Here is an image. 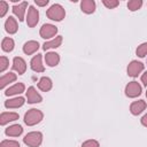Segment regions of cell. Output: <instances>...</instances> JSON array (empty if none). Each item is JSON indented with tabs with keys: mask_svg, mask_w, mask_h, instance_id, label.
<instances>
[{
	"mask_svg": "<svg viewBox=\"0 0 147 147\" xmlns=\"http://www.w3.org/2000/svg\"><path fill=\"white\" fill-rule=\"evenodd\" d=\"M46 15H47V17H48L49 20L60 22V21H62V20L64 18L65 11H64V9H63V7H62L61 5L54 3V5H52V6L47 9Z\"/></svg>",
	"mask_w": 147,
	"mask_h": 147,
	"instance_id": "6da1fadb",
	"label": "cell"
},
{
	"mask_svg": "<svg viewBox=\"0 0 147 147\" xmlns=\"http://www.w3.org/2000/svg\"><path fill=\"white\" fill-rule=\"evenodd\" d=\"M42 117H44V114L40 110L32 108V109H30V110H28L25 113V115H24V123L26 125H29V126H32V125H36L39 122H41Z\"/></svg>",
	"mask_w": 147,
	"mask_h": 147,
	"instance_id": "7a4b0ae2",
	"label": "cell"
},
{
	"mask_svg": "<svg viewBox=\"0 0 147 147\" xmlns=\"http://www.w3.org/2000/svg\"><path fill=\"white\" fill-rule=\"evenodd\" d=\"M23 141L25 145H28L29 147H38L40 146L41 141H42V134L39 131H33V132H29L24 138Z\"/></svg>",
	"mask_w": 147,
	"mask_h": 147,
	"instance_id": "3957f363",
	"label": "cell"
},
{
	"mask_svg": "<svg viewBox=\"0 0 147 147\" xmlns=\"http://www.w3.org/2000/svg\"><path fill=\"white\" fill-rule=\"evenodd\" d=\"M125 94L126 96L129 98H136V96H139L141 94V86L139 85L138 82L136 80H132L130 82L126 87H125Z\"/></svg>",
	"mask_w": 147,
	"mask_h": 147,
	"instance_id": "277c9868",
	"label": "cell"
},
{
	"mask_svg": "<svg viewBox=\"0 0 147 147\" xmlns=\"http://www.w3.org/2000/svg\"><path fill=\"white\" fill-rule=\"evenodd\" d=\"M38 21H39V11H38V9H36L33 6H30L29 10H28V15H26L28 26L29 28H34L37 25Z\"/></svg>",
	"mask_w": 147,
	"mask_h": 147,
	"instance_id": "5b68a950",
	"label": "cell"
},
{
	"mask_svg": "<svg viewBox=\"0 0 147 147\" xmlns=\"http://www.w3.org/2000/svg\"><path fill=\"white\" fill-rule=\"evenodd\" d=\"M57 32V28L53 24H44L41 28H40V37L44 38V39H48V38H52L56 34Z\"/></svg>",
	"mask_w": 147,
	"mask_h": 147,
	"instance_id": "8992f818",
	"label": "cell"
},
{
	"mask_svg": "<svg viewBox=\"0 0 147 147\" xmlns=\"http://www.w3.org/2000/svg\"><path fill=\"white\" fill-rule=\"evenodd\" d=\"M144 70V64L138 61H131L127 65V75L130 77H137Z\"/></svg>",
	"mask_w": 147,
	"mask_h": 147,
	"instance_id": "52a82bcc",
	"label": "cell"
},
{
	"mask_svg": "<svg viewBox=\"0 0 147 147\" xmlns=\"http://www.w3.org/2000/svg\"><path fill=\"white\" fill-rule=\"evenodd\" d=\"M26 100L29 103H39L42 101V98L33 86H30L26 92Z\"/></svg>",
	"mask_w": 147,
	"mask_h": 147,
	"instance_id": "ba28073f",
	"label": "cell"
},
{
	"mask_svg": "<svg viewBox=\"0 0 147 147\" xmlns=\"http://www.w3.org/2000/svg\"><path fill=\"white\" fill-rule=\"evenodd\" d=\"M30 64H31V69L33 71H36V72H44L45 71V67H44V64L41 62V54L34 55L32 57Z\"/></svg>",
	"mask_w": 147,
	"mask_h": 147,
	"instance_id": "9c48e42d",
	"label": "cell"
},
{
	"mask_svg": "<svg viewBox=\"0 0 147 147\" xmlns=\"http://www.w3.org/2000/svg\"><path fill=\"white\" fill-rule=\"evenodd\" d=\"M13 69L15 71H17L18 75H23L25 72V70H26V63H25V61L22 57H20V56L14 57V60H13Z\"/></svg>",
	"mask_w": 147,
	"mask_h": 147,
	"instance_id": "30bf717a",
	"label": "cell"
},
{
	"mask_svg": "<svg viewBox=\"0 0 147 147\" xmlns=\"http://www.w3.org/2000/svg\"><path fill=\"white\" fill-rule=\"evenodd\" d=\"M146 109V102L144 100H138L131 103L130 106V111L132 115H139Z\"/></svg>",
	"mask_w": 147,
	"mask_h": 147,
	"instance_id": "8fae6325",
	"label": "cell"
},
{
	"mask_svg": "<svg viewBox=\"0 0 147 147\" xmlns=\"http://www.w3.org/2000/svg\"><path fill=\"white\" fill-rule=\"evenodd\" d=\"M26 6H28V2H26V1H23V2H21V3H18V5L13 6V13L17 16L18 21H21V22L24 20V14H25V8H26Z\"/></svg>",
	"mask_w": 147,
	"mask_h": 147,
	"instance_id": "7c38bea8",
	"label": "cell"
},
{
	"mask_svg": "<svg viewBox=\"0 0 147 147\" xmlns=\"http://www.w3.org/2000/svg\"><path fill=\"white\" fill-rule=\"evenodd\" d=\"M45 62H46V64L49 65V67H55V65H57L59 62H60V56H59V54L55 53V52H49V53H47V54L45 55Z\"/></svg>",
	"mask_w": 147,
	"mask_h": 147,
	"instance_id": "4fadbf2b",
	"label": "cell"
},
{
	"mask_svg": "<svg viewBox=\"0 0 147 147\" xmlns=\"http://www.w3.org/2000/svg\"><path fill=\"white\" fill-rule=\"evenodd\" d=\"M24 84L23 83H17L13 86H10L9 88H7L5 91V95L10 96V95H15V94H21L22 92H24Z\"/></svg>",
	"mask_w": 147,
	"mask_h": 147,
	"instance_id": "5bb4252c",
	"label": "cell"
},
{
	"mask_svg": "<svg viewBox=\"0 0 147 147\" xmlns=\"http://www.w3.org/2000/svg\"><path fill=\"white\" fill-rule=\"evenodd\" d=\"M5 29H6V31H7L8 33H10V34L17 32V29H18L17 22H16V20H15L13 16H9V17L7 18V21H6V23H5Z\"/></svg>",
	"mask_w": 147,
	"mask_h": 147,
	"instance_id": "9a60e30c",
	"label": "cell"
},
{
	"mask_svg": "<svg viewBox=\"0 0 147 147\" xmlns=\"http://www.w3.org/2000/svg\"><path fill=\"white\" fill-rule=\"evenodd\" d=\"M39 48V42L38 41H34V40H30V41H26L23 46V52L26 54V55H31L33 54L37 49Z\"/></svg>",
	"mask_w": 147,
	"mask_h": 147,
	"instance_id": "2e32d148",
	"label": "cell"
},
{
	"mask_svg": "<svg viewBox=\"0 0 147 147\" xmlns=\"http://www.w3.org/2000/svg\"><path fill=\"white\" fill-rule=\"evenodd\" d=\"M24 98L22 96H17V98H14V99H9V100H6L5 101V107L6 108H18V107H22L24 105Z\"/></svg>",
	"mask_w": 147,
	"mask_h": 147,
	"instance_id": "e0dca14e",
	"label": "cell"
},
{
	"mask_svg": "<svg viewBox=\"0 0 147 147\" xmlns=\"http://www.w3.org/2000/svg\"><path fill=\"white\" fill-rule=\"evenodd\" d=\"M80 9L85 14H92L95 10V2L93 0H83L80 2Z\"/></svg>",
	"mask_w": 147,
	"mask_h": 147,
	"instance_id": "ac0fdd59",
	"label": "cell"
},
{
	"mask_svg": "<svg viewBox=\"0 0 147 147\" xmlns=\"http://www.w3.org/2000/svg\"><path fill=\"white\" fill-rule=\"evenodd\" d=\"M17 78L16 74H13V72H8V74H5L3 76H1L0 78V88L3 90L6 85H8L9 83H13L15 82Z\"/></svg>",
	"mask_w": 147,
	"mask_h": 147,
	"instance_id": "d6986e66",
	"label": "cell"
},
{
	"mask_svg": "<svg viewBox=\"0 0 147 147\" xmlns=\"http://www.w3.org/2000/svg\"><path fill=\"white\" fill-rule=\"evenodd\" d=\"M23 132V127L20 125V124H14V125H10L6 129L5 133L9 137H18L21 136Z\"/></svg>",
	"mask_w": 147,
	"mask_h": 147,
	"instance_id": "ffe728a7",
	"label": "cell"
},
{
	"mask_svg": "<svg viewBox=\"0 0 147 147\" xmlns=\"http://www.w3.org/2000/svg\"><path fill=\"white\" fill-rule=\"evenodd\" d=\"M16 119H18L17 113H2L0 115V124L1 125H5V124L13 122V121H16Z\"/></svg>",
	"mask_w": 147,
	"mask_h": 147,
	"instance_id": "44dd1931",
	"label": "cell"
},
{
	"mask_svg": "<svg viewBox=\"0 0 147 147\" xmlns=\"http://www.w3.org/2000/svg\"><path fill=\"white\" fill-rule=\"evenodd\" d=\"M61 42H62V36H57L54 39H52L49 41H46L42 45V49L46 51V49H49V48H56L61 45Z\"/></svg>",
	"mask_w": 147,
	"mask_h": 147,
	"instance_id": "7402d4cb",
	"label": "cell"
},
{
	"mask_svg": "<svg viewBox=\"0 0 147 147\" xmlns=\"http://www.w3.org/2000/svg\"><path fill=\"white\" fill-rule=\"evenodd\" d=\"M52 80L48 77H41L39 83H38V87L42 91V92H48L52 88Z\"/></svg>",
	"mask_w": 147,
	"mask_h": 147,
	"instance_id": "603a6c76",
	"label": "cell"
},
{
	"mask_svg": "<svg viewBox=\"0 0 147 147\" xmlns=\"http://www.w3.org/2000/svg\"><path fill=\"white\" fill-rule=\"evenodd\" d=\"M14 46H15V44L11 38H3L1 41V48L5 52H11L14 49Z\"/></svg>",
	"mask_w": 147,
	"mask_h": 147,
	"instance_id": "cb8c5ba5",
	"label": "cell"
},
{
	"mask_svg": "<svg viewBox=\"0 0 147 147\" xmlns=\"http://www.w3.org/2000/svg\"><path fill=\"white\" fill-rule=\"evenodd\" d=\"M141 6H142V1H141V0H130V1L127 2V8H129L131 11L138 10Z\"/></svg>",
	"mask_w": 147,
	"mask_h": 147,
	"instance_id": "d4e9b609",
	"label": "cell"
},
{
	"mask_svg": "<svg viewBox=\"0 0 147 147\" xmlns=\"http://www.w3.org/2000/svg\"><path fill=\"white\" fill-rule=\"evenodd\" d=\"M136 53H137V55L139 57H144L145 55H147V42H144V44L139 45L137 51H136Z\"/></svg>",
	"mask_w": 147,
	"mask_h": 147,
	"instance_id": "484cf974",
	"label": "cell"
},
{
	"mask_svg": "<svg viewBox=\"0 0 147 147\" xmlns=\"http://www.w3.org/2000/svg\"><path fill=\"white\" fill-rule=\"evenodd\" d=\"M0 147H21L20 144L15 140H2Z\"/></svg>",
	"mask_w": 147,
	"mask_h": 147,
	"instance_id": "4316f807",
	"label": "cell"
},
{
	"mask_svg": "<svg viewBox=\"0 0 147 147\" xmlns=\"http://www.w3.org/2000/svg\"><path fill=\"white\" fill-rule=\"evenodd\" d=\"M8 64H9L8 59H7L6 56H1V57H0V72H3V71L7 69Z\"/></svg>",
	"mask_w": 147,
	"mask_h": 147,
	"instance_id": "83f0119b",
	"label": "cell"
},
{
	"mask_svg": "<svg viewBox=\"0 0 147 147\" xmlns=\"http://www.w3.org/2000/svg\"><path fill=\"white\" fill-rule=\"evenodd\" d=\"M102 2H103V5H105L107 8H109V9H113V8L117 7L118 3H119L117 0H103Z\"/></svg>",
	"mask_w": 147,
	"mask_h": 147,
	"instance_id": "f1b7e54d",
	"label": "cell"
},
{
	"mask_svg": "<svg viewBox=\"0 0 147 147\" xmlns=\"http://www.w3.org/2000/svg\"><path fill=\"white\" fill-rule=\"evenodd\" d=\"M82 147H99V142L94 139H90V140H86L85 142H83Z\"/></svg>",
	"mask_w": 147,
	"mask_h": 147,
	"instance_id": "f546056e",
	"label": "cell"
},
{
	"mask_svg": "<svg viewBox=\"0 0 147 147\" xmlns=\"http://www.w3.org/2000/svg\"><path fill=\"white\" fill-rule=\"evenodd\" d=\"M8 10V5L6 1H0V17H3Z\"/></svg>",
	"mask_w": 147,
	"mask_h": 147,
	"instance_id": "4dcf8cb0",
	"label": "cell"
},
{
	"mask_svg": "<svg viewBox=\"0 0 147 147\" xmlns=\"http://www.w3.org/2000/svg\"><path fill=\"white\" fill-rule=\"evenodd\" d=\"M141 82H142V84L145 86H147V71L141 75Z\"/></svg>",
	"mask_w": 147,
	"mask_h": 147,
	"instance_id": "1f68e13d",
	"label": "cell"
},
{
	"mask_svg": "<svg viewBox=\"0 0 147 147\" xmlns=\"http://www.w3.org/2000/svg\"><path fill=\"white\" fill-rule=\"evenodd\" d=\"M36 3L38 5V6H46L47 3H48V0H44V1H39V0H36Z\"/></svg>",
	"mask_w": 147,
	"mask_h": 147,
	"instance_id": "d6a6232c",
	"label": "cell"
},
{
	"mask_svg": "<svg viewBox=\"0 0 147 147\" xmlns=\"http://www.w3.org/2000/svg\"><path fill=\"white\" fill-rule=\"evenodd\" d=\"M141 124H142L144 126H146V127H147V114L142 116V118H141Z\"/></svg>",
	"mask_w": 147,
	"mask_h": 147,
	"instance_id": "836d02e7",
	"label": "cell"
},
{
	"mask_svg": "<svg viewBox=\"0 0 147 147\" xmlns=\"http://www.w3.org/2000/svg\"><path fill=\"white\" fill-rule=\"evenodd\" d=\"M146 96H147V91H146Z\"/></svg>",
	"mask_w": 147,
	"mask_h": 147,
	"instance_id": "e575fe53",
	"label": "cell"
}]
</instances>
